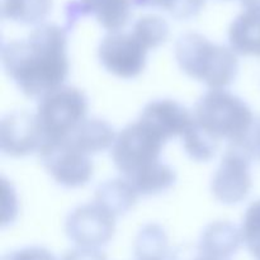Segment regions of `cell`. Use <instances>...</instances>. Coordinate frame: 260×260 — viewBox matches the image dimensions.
Masks as SVG:
<instances>
[{
    "instance_id": "6da1fadb",
    "label": "cell",
    "mask_w": 260,
    "mask_h": 260,
    "mask_svg": "<svg viewBox=\"0 0 260 260\" xmlns=\"http://www.w3.org/2000/svg\"><path fill=\"white\" fill-rule=\"evenodd\" d=\"M68 48V30L43 23L35 27L28 37L3 46V68L25 96L40 101L65 85L70 73Z\"/></svg>"
},
{
    "instance_id": "7a4b0ae2",
    "label": "cell",
    "mask_w": 260,
    "mask_h": 260,
    "mask_svg": "<svg viewBox=\"0 0 260 260\" xmlns=\"http://www.w3.org/2000/svg\"><path fill=\"white\" fill-rule=\"evenodd\" d=\"M174 57L180 70L210 89H228L239 73L238 55L229 46L218 45L197 32L179 36Z\"/></svg>"
},
{
    "instance_id": "3957f363",
    "label": "cell",
    "mask_w": 260,
    "mask_h": 260,
    "mask_svg": "<svg viewBox=\"0 0 260 260\" xmlns=\"http://www.w3.org/2000/svg\"><path fill=\"white\" fill-rule=\"evenodd\" d=\"M193 121L217 142L248 141L255 124L250 106L228 89H210L192 109Z\"/></svg>"
},
{
    "instance_id": "277c9868",
    "label": "cell",
    "mask_w": 260,
    "mask_h": 260,
    "mask_svg": "<svg viewBox=\"0 0 260 260\" xmlns=\"http://www.w3.org/2000/svg\"><path fill=\"white\" fill-rule=\"evenodd\" d=\"M165 144L157 132L137 119L117 134L111 149L112 161L122 178L134 184L164 164Z\"/></svg>"
},
{
    "instance_id": "5b68a950",
    "label": "cell",
    "mask_w": 260,
    "mask_h": 260,
    "mask_svg": "<svg viewBox=\"0 0 260 260\" xmlns=\"http://www.w3.org/2000/svg\"><path fill=\"white\" fill-rule=\"evenodd\" d=\"M88 96L75 86L63 85L42 96L35 114L43 145L66 139L88 118Z\"/></svg>"
},
{
    "instance_id": "8992f818",
    "label": "cell",
    "mask_w": 260,
    "mask_h": 260,
    "mask_svg": "<svg viewBox=\"0 0 260 260\" xmlns=\"http://www.w3.org/2000/svg\"><path fill=\"white\" fill-rule=\"evenodd\" d=\"M253 159L255 157L249 140L229 145L211 179V192L217 202L226 206H235L248 198L253 188Z\"/></svg>"
},
{
    "instance_id": "52a82bcc",
    "label": "cell",
    "mask_w": 260,
    "mask_h": 260,
    "mask_svg": "<svg viewBox=\"0 0 260 260\" xmlns=\"http://www.w3.org/2000/svg\"><path fill=\"white\" fill-rule=\"evenodd\" d=\"M149 51L132 32H109L99 43L98 60L107 73L129 80L145 70Z\"/></svg>"
},
{
    "instance_id": "ba28073f",
    "label": "cell",
    "mask_w": 260,
    "mask_h": 260,
    "mask_svg": "<svg viewBox=\"0 0 260 260\" xmlns=\"http://www.w3.org/2000/svg\"><path fill=\"white\" fill-rule=\"evenodd\" d=\"M117 217L93 201L74 208L65 221V231L75 248L101 250L112 240Z\"/></svg>"
},
{
    "instance_id": "9c48e42d",
    "label": "cell",
    "mask_w": 260,
    "mask_h": 260,
    "mask_svg": "<svg viewBox=\"0 0 260 260\" xmlns=\"http://www.w3.org/2000/svg\"><path fill=\"white\" fill-rule=\"evenodd\" d=\"M43 168L58 185L68 189L81 188L93 178L91 156L62 141L45 144L38 152Z\"/></svg>"
},
{
    "instance_id": "30bf717a",
    "label": "cell",
    "mask_w": 260,
    "mask_h": 260,
    "mask_svg": "<svg viewBox=\"0 0 260 260\" xmlns=\"http://www.w3.org/2000/svg\"><path fill=\"white\" fill-rule=\"evenodd\" d=\"M43 136L35 113L17 111L3 117L0 149L10 157H24L40 152Z\"/></svg>"
},
{
    "instance_id": "8fae6325",
    "label": "cell",
    "mask_w": 260,
    "mask_h": 260,
    "mask_svg": "<svg viewBox=\"0 0 260 260\" xmlns=\"http://www.w3.org/2000/svg\"><path fill=\"white\" fill-rule=\"evenodd\" d=\"M139 119L165 141L182 137L193 122V112L174 99H155L142 108Z\"/></svg>"
},
{
    "instance_id": "7c38bea8",
    "label": "cell",
    "mask_w": 260,
    "mask_h": 260,
    "mask_svg": "<svg viewBox=\"0 0 260 260\" xmlns=\"http://www.w3.org/2000/svg\"><path fill=\"white\" fill-rule=\"evenodd\" d=\"M243 244L240 228L230 221H215L205 228L197 245V253L221 259H231Z\"/></svg>"
},
{
    "instance_id": "4fadbf2b",
    "label": "cell",
    "mask_w": 260,
    "mask_h": 260,
    "mask_svg": "<svg viewBox=\"0 0 260 260\" xmlns=\"http://www.w3.org/2000/svg\"><path fill=\"white\" fill-rule=\"evenodd\" d=\"M116 136L113 127L107 121L101 118H86L63 140L79 151L93 156L106 150H111Z\"/></svg>"
},
{
    "instance_id": "5bb4252c",
    "label": "cell",
    "mask_w": 260,
    "mask_h": 260,
    "mask_svg": "<svg viewBox=\"0 0 260 260\" xmlns=\"http://www.w3.org/2000/svg\"><path fill=\"white\" fill-rule=\"evenodd\" d=\"M229 47L238 56L260 57V12L244 10L229 28Z\"/></svg>"
},
{
    "instance_id": "9a60e30c",
    "label": "cell",
    "mask_w": 260,
    "mask_h": 260,
    "mask_svg": "<svg viewBox=\"0 0 260 260\" xmlns=\"http://www.w3.org/2000/svg\"><path fill=\"white\" fill-rule=\"evenodd\" d=\"M139 197L134 187L124 178H117L102 183L96 188L94 201L118 218L134 208Z\"/></svg>"
},
{
    "instance_id": "2e32d148",
    "label": "cell",
    "mask_w": 260,
    "mask_h": 260,
    "mask_svg": "<svg viewBox=\"0 0 260 260\" xmlns=\"http://www.w3.org/2000/svg\"><path fill=\"white\" fill-rule=\"evenodd\" d=\"M86 14L94 15L96 22L109 32H118L128 22L132 0H80Z\"/></svg>"
},
{
    "instance_id": "e0dca14e",
    "label": "cell",
    "mask_w": 260,
    "mask_h": 260,
    "mask_svg": "<svg viewBox=\"0 0 260 260\" xmlns=\"http://www.w3.org/2000/svg\"><path fill=\"white\" fill-rule=\"evenodd\" d=\"M135 260H172L174 255L169 248V239L157 223L142 226L134 243Z\"/></svg>"
},
{
    "instance_id": "ac0fdd59",
    "label": "cell",
    "mask_w": 260,
    "mask_h": 260,
    "mask_svg": "<svg viewBox=\"0 0 260 260\" xmlns=\"http://www.w3.org/2000/svg\"><path fill=\"white\" fill-rule=\"evenodd\" d=\"M51 9L52 0H2L3 18L20 24H43Z\"/></svg>"
},
{
    "instance_id": "d6986e66",
    "label": "cell",
    "mask_w": 260,
    "mask_h": 260,
    "mask_svg": "<svg viewBox=\"0 0 260 260\" xmlns=\"http://www.w3.org/2000/svg\"><path fill=\"white\" fill-rule=\"evenodd\" d=\"M182 145L185 154L197 162H208L216 156L220 142L203 132L194 121L182 136Z\"/></svg>"
},
{
    "instance_id": "ffe728a7",
    "label": "cell",
    "mask_w": 260,
    "mask_h": 260,
    "mask_svg": "<svg viewBox=\"0 0 260 260\" xmlns=\"http://www.w3.org/2000/svg\"><path fill=\"white\" fill-rule=\"evenodd\" d=\"M131 32L149 50H155L167 42L169 37V25L167 20L159 15H145L135 22Z\"/></svg>"
},
{
    "instance_id": "44dd1931",
    "label": "cell",
    "mask_w": 260,
    "mask_h": 260,
    "mask_svg": "<svg viewBox=\"0 0 260 260\" xmlns=\"http://www.w3.org/2000/svg\"><path fill=\"white\" fill-rule=\"evenodd\" d=\"M241 239L249 253L260 260V200L254 201L246 208L240 226Z\"/></svg>"
},
{
    "instance_id": "7402d4cb",
    "label": "cell",
    "mask_w": 260,
    "mask_h": 260,
    "mask_svg": "<svg viewBox=\"0 0 260 260\" xmlns=\"http://www.w3.org/2000/svg\"><path fill=\"white\" fill-rule=\"evenodd\" d=\"M205 5V0H160L159 8L178 20L197 17Z\"/></svg>"
},
{
    "instance_id": "603a6c76",
    "label": "cell",
    "mask_w": 260,
    "mask_h": 260,
    "mask_svg": "<svg viewBox=\"0 0 260 260\" xmlns=\"http://www.w3.org/2000/svg\"><path fill=\"white\" fill-rule=\"evenodd\" d=\"M2 260H57V258L42 246H27L7 254Z\"/></svg>"
},
{
    "instance_id": "cb8c5ba5",
    "label": "cell",
    "mask_w": 260,
    "mask_h": 260,
    "mask_svg": "<svg viewBox=\"0 0 260 260\" xmlns=\"http://www.w3.org/2000/svg\"><path fill=\"white\" fill-rule=\"evenodd\" d=\"M61 260H107L102 250L96 249L74 248Z\"/></svg>"
},
{
    "instance_id": "d4e9b609",
    "label": "cell",
    "mask_w": 260,
    "mask_h": 260,
    "mask_svg": "<svg viewBox=\"0 0 260 260\" xmlns=\"http://www.w3.org/2000/svg\"><path fill=\"white\" fill-rule=\"evenodd\" d=\"M249 145H250L254 157L260 160V119L255 121L253 131H251L250 137H249Z\"/></svg>"
},
{
    "instance_id": "484cf974",
    "label": "cell",
    "mask_w": 260,
    "mask_h": 260,
    "mask_svg": "<svg viewBox=\"0 0 260 260\" xmlns=\"http://www.w3.org/2000/svg\"><path fill=\"white\" fill-rule=\"evenodd\" d=\"M241 3L246 10H259L260 12V0H241Z\"/></svg>"
},
{
    "instance_id": "4316f807",
    "label": "cell",
    "mask_w": 260,
    "mask_h": 260,
    "mask_svg": "<svg viewBox=\"0 0 260 260\" xmlns=\"http://www.w3.org/2000/svg\"><path fill=\"white\" fill-rule=\"evenodd\" d=\"M192 260H231V259H221V258H215V256H210V255H205V254H200L197 253L196 256Z\"/></svg>"
},
{
    "instance_id": "83f0119b",
    "label": "cell",
    "mask_w": 260,
    "mask_h": 260,
    "mask_svg": "<svg viewBox=\"0 0 260 260\" xmlns=\"http://www.w3.org/2000/svg\"><path fill=\"white\" fill-rule=\"evenodd\" d=\"M172 260H177V258H175V256H174V258H173Z\"/></svg>"
}]
</instances>
